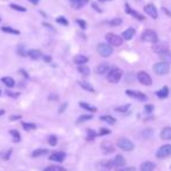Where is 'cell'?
Returning a JSON list of instances; mask_svg holds the SVG:
<instances>
[{
  "label": "cell",
  "mask_w": 171,
  "mask_h": 171,
  "mask_svg": "<svg viewBox=\"0 0 171 171\" xmlns=\"http://www.w3.org/2000/svg\"><path fill=\"white\" fill-rule=\"evenodd\" d=\"M122 23H123V20H122L121 18H114V19H111L108 23L111 26V27H117V26H120Z\"/></svg>",
  "instance_id": "obj_40"
},
{
  "label": "cell",
  "mask_w": 171,
  "mask_h": 171,
  "mask_svg": "<svg viewBox=\"0 0 171 171\" xmlns=\"http://www.w3.org/2000/svg\"><path fill=\"white\" fill-rule=\"evenodd\" d=\"M9 7L14 11H18V12H21V13H25V12H27V8L26 7H23V6H20V5H17V4H11L9 5Z\"/></svg>",
  "instance_id": "obj_37"
},
{
  "label": "cell",
  "mask_w": 171,
  "mask_h": 171,
  "mask_svg": "<svg viewBox=\"0 0 171 171\" xmlns=\"http://www.w3.org/2000/svg\"><path fill=\"white\" fill-rule=\"evenodd\" d=\"M144 12L148 14L149 17H151L153 19H157L158 18V11L156 8V6L153 4H148L144 6Z\"/></svg>",
  "instance_id": "obj_13"
},
{
  "label": "cell",
  "mask_w": 171,
  "mask_h": 171,
  "mask_svg": "<svg viewBox=\"0 0 171 171\" xmlns=\"http://www.w3.org/2000/svg\"><path fill=\"white\" fill-rule=\"evenodd\" d=\"M126 94H127V96L132 97V99H135V100H138V101H142V102H144V101H148V96L144 94V93L140 91V90L127 89Z\"/></svg>",
  "instance_id": "obj_7"
},
{
  "label": "cell",
  "mask_w": 171,
  "mask_h": 171,
  "mask_svg": "<svg viewBox=\"0 0 171 171\" xmlns=\"http://www.w3.org/2000/svg\"><path fill=\"white\" fill-rule=\"evenodd\" d=\"M21 126H23V128L26 131H32V130H35V129H36L35 123H28V122L26 123V122H23V123H21Z\"/></svg>",
  "instance_id": "obj_34"
},
{
  "label": "cell",
  "mask_w": 171,
  "mask_h": 171,
  "mask_svg": "<svg viewBox=\"0 0 171 171\" xmlns=\"http://www.w3.org/2000/svg\"><path fill=\"white\" fill-rule=\"evenodd\" d=\"M76 23L80 26V28H82V29H86L87 28V23H86L85 20H81V19H77L76 20Z\"/></svg>",
  "instance_id": "obj_46"
},
{
  "label": "cell",
  "mask_w": 171,
  "mask_h": 171,
  "mask_svg": "<svg viewBox=\"0 0 171 171\" xmlns=\"http://www.w3.org/2000/svg\"><path fill=\"white\" fill-rule=\"evenodd\" d=\"M109 70H110L109 63L103 62V63H100L99 66L96 67V69H95V73H96V74H99V75H107Z\"/></svg>",
  "instance_id": "obj_15"
},
{
  "label": "cell",
  "mask_w": 171,
  "mask_h": 171,
  "mask_svg": "<svg viewBox=\"0 0 171 171\" xmlns=\"http://www.w3.org/2000/svg\"><path fill=\"white\" fill-rule=\"evenodd\" d=\"M110 132H111V131L109 130V129H107V128H101L97 135H99V136H104V135H109Z\"/></svg>",
  "instance_id": "obj_45"
},
{
  "label": "cell",
  "mask_w": 171,
  "mask_h": 171,
  "mask_svg": "<svg viewBox=\"0 0 171 171\" xmlns=\"http://www.w3.org/2000/svg\"><path fill=\"white\" fill-rule=\"evenodd\" d=\"M99 1H110V0H99Z\"/></svg>",
  "instance_id": "obj_61"
},
{
  "label": "cell",
  "mask_w": 171,
  "mask_h": 171,
  "mask_svg": "<svg viewBox=\"0 0 171 171\" xmlns=\"http://www.w3.org/2000/svg\"><path fill=\"white\" fill-rule=\"evenodd\" d=\"M77 70H79V73L80 74H82V75H85V76H88L90 74V69L88 66H86V65H82V66H79V68H77Z\"/></svg>",
  "instance_id": "obj_32"
},
{
  "label": "cell",
  "mask_w": 171,
  "mask_h": 171,
  "mask_svg": "<svg viewBox=\"0 0 171 171\" xmlns=\"http://www.w3.org/2000/svg\"><path fill=\"white\" fill-rule=\"evenodd\" d=\"M96 136H99L96 132H95L93 129H87V141H94L96 138Z\"/></svg>",
  "instance_id": "obj_38"
},
{
  "label": "cell",
  "mask_w": 171,
  "mask_h": 171,
  "mask_svg": "<svg viewBox=\"0 0 171 171\" xmlns=\"http://www.w3.org/2000/svg\"><path fill=\"white\" fill-rule=\"evenodd\" d=\"M106 40H107V42H108L111 47H113V46L114 47H120V46H122V44H123L122 36L117 35L115 33H107Z\"/></svg>",
  "instance_id": "obj_4"
},
{
  "label": "cell",
  "mask_w": 171,
  "mask_h": 171,
  "mask_svg": "<svg viewBox=\"0 0 171 171\" xmlns=\"http://www.w3.org/2000/svg\"><path fill=\"white\" fill-rule=\"evenodd\" d=\"M156 96H157L158 99H167L168 96H169V88H168V86H163L161 89H158L156 91Z\"/></svg>",
  "instance_id": "obj_22"
},
{
  "label": "cell",
  "mask_w": 171,
  "mask_h": 171,
  "mask_svg": "<svg viewBox=\"0 0 171 171\" xmlns=\"http://www.w3.org/2000/svg\"><path fill=\"white\" fill-rule=\"evenodd\" d=\"M88 1L89 0H69V3L74 9H81L83 6L88 4Z\"/></svg>",
  "instance_id": "obj_18"
},
{
  "label": "cell",
  "mask_w": 171,
  "mask_h": 171,
  "mask_svg": "<svg viewBox=\"0 0 171 171\" xmlns=\"http://www.w3.org/2000/svg\"><path fill=\"white\" fill-rule=\"evenodd\" d=\"M27 53H28V50H26V48H25L23 45H19L18 47H17V54L20 55V56L26 58V56H28Z\"/></svg>",
  "instance_id": "obj_33"
},
{
  "label": "cell",
  "mask_w": 171,
  "mask_h": 171,
  "mask_svg": "<svg viewBox=\"0 0 171 171\" xmlns=\"http://www.w3.org/2000/svg\"><path fill=\"white\" fill-rule=\"evenodd\" d=\"M137 80L143 86L153 85V79H151V76H150L147 72H144V70H141V72L137 73Z\"/></svg>",
  "instance_id": "obj_9"
},
{
  "label": "cell",
  "mask_w": 171,
  "mask_h": 171,
  "mask_svg": "<svg viewBox=\"0 0 171 171\" xmlns=\"http://www.w3.org/2000/svg\"><path fill=\"white\" fill-rule=\"evenodd\" d=\"M42 25L45 26V27H47L48 29H50V31H54V28H53V26L52 25H49V23H42Z\"/></svg>",
  "instance_id": "obj_54"
},
{
  "label": "cell",
  "mask_w": 171,
  "mask_h": 171,
  "mask_svg": "<svg viewBox=\"0 0 171 171\" xmlns=\"http://www.w3.org/2000/svg\"><path fill=\"white\" fill-rule=\"evenodd\" d=\"M0 94H1V90H0Z\"/></svg>",
  "instance_id": "obj_63"
},
{
  "label": "cell",
  "mask_w": 171,
  "mask_h": 171,
  "mask_svg": "<svg viewBox=\"0 0 171 171\" xmlns=\"http://www.w3.org/2000/svg\"><path fill=\"white\" fill-rule=\"evenodd\" d=\"M66 158V153H62V151H55L49 156V161H53V162L56 163H62Z\"/></svg>",
  "instance_id": "obj_14"
},
{
  "label": "cell",
  "mask_w": 171,
  "mask_h": 171,
  "mask_svg": "<svg viewBox=\"0 0 171 171\" xmlns=\"http://www.w3.org/2000/svg\"><path fill=\"white\" fill-rule=\"evenodd\" d=\"M117 147L122 149L123 151H132L135 148V144L132 143L130 140H128L126 137H121L117 141Z\"/></svg>",
  "instance_id": "obj_6"
},
{
  "label": "cell",
  "mask_w": 171,
  "mask_h": 171,
  "mask_svg": "<svg viewBox=\"0 0 171 171\" xmlns=\"http://www.w3.org/2000/svg\"><path fill=\"white\" fill-rule=\"evenodd\" d=\"M124 7H126V13L127 14H130L132 18H135L136 20H140V21H143L144 19V15H142L141 13H138L137 11H135L134 8H131V6L128 3H126V5H124Z\"/></svg>",
  "instance_id": "obj_11"
},
{
  "label": "cell",
  "mask_w": 171,
  "mask_h": 171,
  "mask_svg": "<svg viewBox=\"0 0 171 171\" xmlns=\"http://www.w3.org/2000/svg\"><path fill=\"white\" fill-rule=\"evenodd\" d=\"M114 168L113 161L102 159L96 163V170L97 171H110Z\"/></svg>",
  "instance_id": "obj_10"
},
{
  "label": "cell",
  "mask_w": 171,
  "mask_h": 171,
  "mask_svg": "<svg viewBox=\"0 0 171 171\" xmlns=\"http://www.w3.org/2000/svg\"><path fill=\"white\" fill-rule=\"evenodd\" d=\"M0 23H1V18H0Z\"/></svg>",
  "instance_id": "obj_62"
},
{
  "label": "cell",
  "mask_w": 171,
  "mask_h": 171,
  "mask_svg": "<svg viewBox=\"0 0 171 171\" xmlns=\"http://www.w3.org/2000/svg\"><path fill=\"white\" fill-rule=\"evenodd\" d=\"M153 50L155 53H157V54H163V53H165L169 50V46H168L167 42H156V44H153Z\"/></svg>",
  "instance_id": "obj_12"
},
{
  "label": "cell",
  "mask_w": 171,
  "mask_h": 171,
  "mask_svg": "<svg viewBox=\"0 0 171 171\" xmlns=\"http://www.w3.org/2000/svg\"><path fill=\"white\" fill-rule=\"evenodd\" d=\"M135 33H136L135 28L132 27L128 28V29H126V31L122 33V39L123 40H131L134 38V35H135Z\"/></svg>",
  "instance_id": "obj_20"
},
{
  "label": "cell",
  "mask_w": 171,
  "mask_h": 171,
  "mask_svg": "<svg viewBox=\"0 0 171 171\" xmlns=\"http://www.w3.org/2000/svg\"><path fill=\"white\" fill-rule=\"evenodd\" d=\"M91 7H93L97 13H102V9L100 8V6L97 5V3H91Z\"/></svg>",
  "instance_id": "obj_49"
},
{
  "label": "cell",
  "mask_w": 171,
  "mask_h": 171,
  "mask_svg": "<svg viewBox=\"0 0 171 171\" xmlns=\"http://www.w3.org/2000/svg\"><path fill=\"white\" fill-rule=\"evenodd\" d=\"M122 76H123V72L122 69H120L118 67H111L110 70L107 74V80L110 83H118L121 81Z\"/></svg>",
  "instance_id": "obj_1"
},
{
  "label": "cell",
  "mask_w": 171,
  "mask_h": 171,
  "mask_svg": "<svg viewBox=\"0 0 171 171\" xmlns=\"http://www.w3.org/2000/svg\"><path fill=\"white\" fill-rule=\"evenodd\" d=\"M49 153L48 149H44V148H40V149H36L32 153V157H41V156H45L47 153Z\"/></svg>",
  "instance_id": "obj_27"
},
{
  "label": "cell",
  "mask_w": 171,
  "mask_h": 171,
  "mask_svg": "<svg viewBox=\"0 0 171 171\" xmlns=\"http://www.w3.org/2000/svg\"><path fill=\"white\" fill-rule=\"evenodd\" d=\"M9 135L12 136V138H13V142L14 143H18L21 141V136H20V132L18 130H15V129H11L9 130Z\"/></svg>",
  "instance_id": "obj_30"
},
{
  "label": "cell",
  "mask_w": 171,
  "mask_h": 171,
  "mask_svg": "<svg viewBox=\"0 0 171 171\" xmlns=\"http://www.w3.org/2000/svg\"><path fill=\"white\" fill-rule=\"evenodd\" d=\"M101 149H102V151H103L106 155L115 151V147L113 145V143H111V142H108V141H104V142L101 143Z\"/></svg>",
  "instance_id": "obj_16"
},
{
  "label": "cell",
  "mask_w": 171,
  "mask_h": 171,
  "mask_svg": "<svg viewBox=\"0 0 171 171\" xmlns=\"http://www.w3.org/2000/svg\"><path fill=\"white\" fill-rule=\"evenodd\" d=\"M19 72H20V73H23V76H25V77H27V79H28V77H29V75H28V73L26 72L25 69H20Z\"/></svg>",
  "instance_id": "obj_55"
},
{
  "label": "cell",
  "mask_w": 171,
  "mask_h": 171,
  "mask_svg": "<svg viewBox=\"0 0 171 171\" xmlns=\"http://www.w3.org/2000/svg\"><path fill=\"white\" fill-rule=\"evenodd\" d=\"M142 135H143V137L148 138V137H150V136L153 135V130H151V129H145V130L142 132Z\"/></svg>",
  "instance_id": "obj_47"
},
{
  "label": "cell",
  "mask_w": 171,
  "mask_h": 171,
  "mask_svg": "<svg viewBox=\"0 0 171 171\" xmlns=\"http://www.w3.org/2000/svg\"><path fill=\"white\" fill-rule=\"evenodd\" d=\"M56 23H60V25H62V26H68V25H69V21H68L65 17H62V15H60V17L56 18Z\"/></svg>",
  "instance_id": "obj_42"
},
{
  "label": "cell",
  "mask_w": 171,
  "mask_h": 171,
  "mask_svg": "<svg viewBox=\"0 0 171 171\" xmlns=\"http://www.w3.org/2000/svg\"><path fill=\"white\" fill-rule=\"evenodd\" d=\"M1 82L4 83L7 88H13L14 86H15V81H14L13 77L11 76H4L3 79H1Z\"/></svg>",
  "instance_id": "obj_25"
},
{
  "label": "cell",
  "mask_w": 171,
  "mask_h": 171,
  "mask_svg": "<svg viewBox=\"0 0 171 171\" xmlns=\"http://www.w3.org/2000/svg\"><path fill=\"white\" fill-rule=\"evenodd\" d=\"M118 171H136V169L130 167V168H126V169H123V170H118Z\"/></svg>",
  "instance_id": "obj_57"
},
{
  "label": "cell",
  "mask_w": 171,
  "mask_h": 171,
  "mask_svg": "<svg viewBox=\"0 0 171 171\" xmlns=\"http://www.w3.org/2000/svg\"><path fill=\"white\" fill-rule=\"evenodd\" d=\"M113 164L115 169H121L126 165V158L122 155H116V157L113 159Z\"/></svg>",
  "instance_id": "obj_17"
},
{
  "label": "cell",
  "mask_w": 171,
  "mask_h": 171,
  "mask_svg": "<svg viewBox=\"0 0 171 171\" xmlns=\"http://www.w3.org/2000/svg\"><path fill=\"white\" fill-rule=\"evenodd\" d=\"M100 120L106 122V123H108L110 126H114L116 123V118L113 117L111 115H102V116H100Z\"/></svg>",
  "instance_id": "obj_26"
},
{
  "label": "cell",
  "mask_w": 171,
  "mask_h": 171,
  "mask_svg": "<svg viewBox=\"0 0 171 171\" xmlns=\"http://www.w3.org/2000/svg\"><path fill=\"white\" fill-rule=\"evenodd\" d=\"M131 104H123V106H120V107H116L115 108V111H117V113H127L129 109H130Z\"/></svg>",
  "instance_id": "obj_36"
},
{
  "label": "cell",
  "mask_w": 171,
  "mask_h": 171,
  "mask_svg": "<svg viewBox=\"0 0 171 171\" xmlns=\"http://www.w3.org/2000/svg\"><path fill=\"white\" fill-rule=\"evenodd\" d=\"M159 58H161V60H162L163 62H167V63H169V65L171 63V53L169 50L159 55Z\"/></svg>",
  "instance_id": "obj_35"
},
{
  "label": "cell",
  "mask_w": 171,
  "mask_h": 171,
  "mask_svg": "<svg viewBox=\"0 0 171 171\" xmlns=\"http://www.w3.org/2000/svg\"><path fill=\"white\" fill-rule=\"evenodd\" d=\"M79 106H80L81 108L86 109L87 111H91V113H96V111H97V108H96V107L90 106V104L87 103V102H79Z\"/></svg>",
  "instance_id": "obj_28"
},
{
  "label": "cell",
  "mask_w": 171,
  "mask_h": 171,
  "mask_svg": "<svg viewBox=\"0 0 171 171\" xmlns=\"http://www.w3.org/2000/svg\"><path fill=\"white\" fill-rule=\"evenodd\" d=\"M1 31L4 33H8V34H14V35H19L20 34V31L15 29V28L11 27V26H3L1 27Z\"/></svg>",
  "instance_id": "obj_29"
},
{
  "label": "cell",
  "mask_w": 171,
  "mask_h": 171,
  "mask_svg": "<svg viewBox=\"0 0 171 171\" xmlns=\"http://www.w3.org/2000/svg\"><path fill=\"white\" fill-rule=\"evenodd\" d=\"M67 106H68L67 102H65V103L61 104V106H60V108H59V110H58V113H59V114H62L63 111L66 110V108H67Z\"/></svg>",
  "instance_id": "obj_48"
},
{
  "label": "cell",
  "mask_w": 171,
  "mask_h": 171,
  "mask_svg": "<svg viewBox=\"0 0 171 171\" xmlns=\"http://www.w3.org/2000/svg\"><path fill=\"white\" fill-rule=\"evenodd\" d=\"M91 118H93V115H81V116L76 120V123L77 124H81V123H83V122L90 121Z\"/></svg>",
  "instance_id": "obj_39"
},
{
  "label": "cell",
  "mask_w": 171,
  "mask_h": 171,
  "mask_svg": "<svg viewBox=\"0 0 171 171\" xmlns=\"http://www.w3.org/2000/svg\"><path fill=\"white\" fill-rule=\"evenodd\" d=\"M18 120H21V115H12L9 117V121H18Z\"/></svg>",
  "instance_id": "obj_51"
},
{
  "label": "cell",
  "mask_w": 171,
  "mask_h": 171,
  "mask_svg": "<svg viewBox=\"0 0 171 171\" xmlns=\"http://www.w3.org/2000/svg\"><path fill=\"white\" fill-rule=\"evenodd\" d=\"M48 100L49 101H56V100H59V95H56L55 93H50L49 96H48Z\"/></svg>",
  "instance_id": "obj_50"
},
{
  "label": "cell",
  "mask_w": 171,
  "mask_h": 171,
  "mask_svg": "<svg viewBox=\"0 0 171 171\" xmlns=\"http://www.w3.org/2000/svg\"><path fill=\"white\" fill-rule=\"evenodd\" d=\"M153 69L157 75H167L169 70H170V66H169V63L161 61V62L155 63Z\"/></svg>",
  "instance_id": "obj_5"
},
{
  "label": "cell",
  "mask_w": 171,
  "mask_h": 171,
  "mask_svg": "<svg viewBox=\"0 0 171 171\" xmlns=\"http://www.w3.org/2000/svg\"><path fill=\"white\" fill-rule=\"evenodd\" d=\"M11 153H12V149H9L8 151H6V153H5L4 156H3V159H5V161H7L9 158V156H11Z\"/></svg>",
  "instance_id": "obj_52"
},
{
  "label": "cell",
  "mask_w": 171,
  "mask_h": 171,
  "mask_svg": "<svg viewBox=\"0 0 171 171\" xmlns=\"http://www.w3.org/2000/svg\"><path fill=\"white\" fill-rule=\"evenodd\" d=\"M169 156H171V144L162 145V147L156 151V157L159 158V159L167 158L169 157Z\"/></svg>",
  "instance_id": "obj_8"
},
{
  "label": "cell",
  "mask_w": 171,
  "mask_h": 171,
  "mask_svg": "<svg viewBox=\"0 0 171 171\" xmlns=\"http://www.w3.org/2000/svg\"><path fill=\"white\" fill-rule=\"evenodd\" d=\"M0 95H1V94H0Z\"/></svg>",
  "instance_id": "obj_64"
},
{
  "label": "cell",
  "mask_w": 171,
  "mask_h": 171,
  "mask_svg": "<svg viewBox=\"0 0 171 171\" xmlns=\"http://www.w3.org/2000/svg\"><path fill=\"white\" fill-rule=\"evenodd\" d=\"M27 55L31 59H33V60H39V59L44 58V54H42V52H41V50H39V49H29V50H28Z\"/></svg>",
  "instance_id": "obj_23"
},
{
  "label": "cell",
  "mask_w": 171,
  "mask_h": 171,
  "mask_svg": "<svg viewBox=\"0 0 171 171\" xmlns=\"http://www.w3.org/2000/svg\"><path fill=\"white\" fill-rule=\"evenodd\" d=\"M79 85H80V87H81V88H83V89L87 90V91H90V93H94V91H95L94 87L90 85V83H88V82L79 81Z\"/></svg>",
  "instance_id": "obj_31"
},
{
  "label": "cell",
  "mask_w": 171,
  "mask_h": 171,
  "mask_svg": "<svg viewBox=\"0 0 171 171\" xmlns=\"http://www.w3.org/2000/svg\"><path fill=\"white\" fill-rule=\"evenodd\" d=\"M153 109H155V107H153V104H145V106H144V113L151 114L153 111Z\"/></svg>",
  "instance_id": "obj_44"
},
{
  "label": "cell",
  "mask_w": 171,
  "mask_h": 171,
  "mask_svg": "<svg viewBox=\"0 0 171 171\" xmlns=\"http://www.w3.org/2000/svg\"><path fill=\"white\" fill-rule=\"evenodd\" d=\"M141 39H142V41L149 42V44H156V42H158V35L153 29H145L142 33Z\"/></svg>",
  "instance_id": "obj_2"
},
{
  "label": "cell",
  "mask_w": 171,
  "mask_h": 171,
  "mask_svg": "<svg viewBox=\"0 0 171 171\" xmlns=\"http://www.w3.org/2000/svg\"><path fill=\"white\" fill-rule=\"evenodd\" d=\"M4 114H5V110H3V109H1V110H0V116H3Z\"/></svg>",
  "instance_id": "obj_60"
},
{
  "label": "cell",
  "mask_w": 171,
  "mask_h": 171,
  "mask_svg": "<svg viewBox=\"0 0 171 171\" xmlns=\"http://www.w3.org/2000/svg\"><path fill=\"white\" fill-rule=\"evenodd\" d=\"M159 136H161V138H162L163 141H171V127L163 128Z\"/></svg>",
  "instance_id": "obj_19"
},
{
  "label": "cell",
  "mask_w": 171,
  "mask_h": 171,
  "mask_svg": "<svg viewBox=\"0 0 171 171\" xmlns=\"http://www.w3.org/2000/svg\"><path fill=\"white\" fill-rule=\"evenodd\" d=\"M31 4H33V5H36V4H39L40 3V0H28Z\"/></svg>",
  "instance_id": "obj_59"
},
{
  "label": "cell",
  "mask_w": 171,
  "mask_h": 171,
  "mask_svg": "<svg viewBox=\"0 0 171 171\" xmlns=\"http://www.w3.org/2000/svg\"><path fill=\"white\" fill-rule=\"evenodd\" d=\"M6 95L7 96H9V97H12V99H17V97H19L20 96V93H18V91H12V90H8L6 89Z\"/></svg>",
  "instance_id": "obj_43"
},
{
  "label": "cell",
  "mask_w": 171,
  "mask_h": 171,
  "mask_svg": "<svg viewBox=\"0 0 171 171\" xmlns=\"http://www.w3.org/2000/svg\"><path fill=\"white\" fill-rule=\"evenodd\" d=\"M47 142H48V144H49L50 147H55L58 144V137L55 135H49L48 138H47Z\"/></svg>",
  "instance_id": "obj_41"
},
{
  "label": "cell",
  "mask_w": 171,
  "mask_h": 171,
  "mask_svg": "<svg viewBox=\"0 0 171 171\" xmlns=\"http://www.w3.org/2000/svg\"><path fill=\"white\" fill-rule=\"evenodd\" d=\"M155 168H156L155 163L147 161V162H143L142 164H141L140 170L141 171H153L155 170Z\"/></svg>",
  "instance_id": "obj_24"
},
{
  "label": "cell",
  "mask_w": 171,
  "mask_h": 171,
  "mask_svg": "<svg viewBox=\"0 0 171 171\" xmlns=\"http://www.w3.org/2000/svg\"><path fill=\"white\" fill-rule=\"evenodd\" d=\"M44 60H45L46 62H50L52 61V56H49V55H44Z\"/></svg>",
  "instance_id": "obj_53"
},
{
  "label": "cell",
  "mask_w": 171,
  "mask_h": 171,
  "mask_svg": "<svg viewBox=\"0 0 171 171\" xmlns=\"http://www.w3.org/2000/svg\"><path fill=\"white\" fill-rule=\"evenodd\" d=\"M55 167V170L56 171H66V169H63V168L61 167H58V165H54Z\"/></svg>",
  "instance_id": "obj_58"
},
{
  "label": "cell",
  "mask_w": 171,
  "mask_h": 171,
  "mask_svg": "<svg viewBox=\"0 0 171 171\" xmlns=\"http://www.w3.org/2000/svg\"><path fill=\"white\" fill-rule=\"evenodd\" d=\"M96 50L102 58H108V56L113 54V47L109 44H104V42L99 44L97 47H96Z\"/></svg>",
  "instance_id": "obj_3"
},
{
  "label": "cell",
  "mask_w": 171,
  "mask_h": 171,
  "mask_svg": "<svg viewBox=\"0 0 171 171\" xmlns=\"http://www.w3.org/2000/svg\"><path fill=\"white\" fill-rule=\"evenodd\" d=\"M44 171H56V170H55V167H54V165H50V167L46 168V169Z\"/></svg>",
  "instance_id": "obj_56"
},
{
  "label": "cell",
  "mask_w": 171,
  "mask_h": 171,
  "mask_svg": "<svg viewBox=\"0 0 171 171\" xmlns=\"http://www.w3.org/2000/svg\"><path fill=\"white\" fill-rule=\"evenodd\" d=\"M73 61H74V63L79 65V66H82V65H86V63L88 62V58L83 54H77L74 56Z\"/></svg>",
  "instance_id": "obj_21"
}]
</instances>
